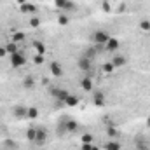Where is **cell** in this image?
Segmentation results:
<instances>
[{
  "label": "cell",
  "instance_id": "obj_1",
  "mask_svg": "<svg viewBox=\"0 0 150 150\" xmlns=\"http://www.w3.org/2000/svg\"><path fill=\"white\" fill-rule=\"evenodd\" d=\"M25 65H26L25 54H21L19 51L14 52V54H11V67H12V68H21V67H25Z\"/></svg>",
  "mask_w": 150,
  "mask_h": 150
},
{
  "label": "cell",
  "instance_id": "obj_2",
  "mask_svg": "<svg viewBox=\"0 0 150 150\" xmlns=\"http://www.w3.org/2000/svg\"><path fill=\"white\" fill-rule=\"evenodd\" d=\"M108 38H110V35H108L105 30H96V32L93 33V40H94L96 45H103V47H105V44L108 42Z\"/></svg>",
  "mask_w": 150,
  "mask_h": 150
},
{
  "label": "cell",
  "instance_id": "obj_3",
  "mask_svg": "<svg viewBox=\"0 0 150 150\" xmlns=\"http://www.w3.org/2000/svg\"><path fill=\"white\" fill-rule=\"evenodd\" d=\"M51 93L59 100V103H65V100L70 96V93H68L67 89H58V87H52V89H51Z\"/></svg>",
  "mask_w": 150,
  "mask_h": 150
},
{
  "label": "cell",
  "instance_id": "obj_4",
  "mask_svg": "<svg viewBox=\"0 0 150 150\" xmlns=\"http://www.w3.org/2000/svg\"><path fill=\"white\" fill-rule=\"evenodd\" d=\"M80 87H82L84 91H87V93H91V91L94 89V84H93V79H91V75H86V77L80 80Z\"/></svg>",
  "mask_w": 150,
  "mask_h": 150
},
{
  "label": "cell",
  "instance_id": "obj_5",
  "mask_svg": "<svg viewBox=\"0 0 150 150\" xmlns=\"http://www.w3.org/2000/svg\"><path fill=\"white\" fill-rule=\"evenodd\" d=\"M19 11H21L23 14H35V12H37V5L26 2V4H21V5H19Z\"/></svg>",
  "mask_w": 150,
  "mask_h": 150
},
{
  "label": "cell",
  "instance_id": "obj_6",
  "mask_svg": "<svg viewBox=\"0 0 150 150\" xmlns=\"http://www.w3.org/2000/svg\"><path fill=\"white\" fill-rule=\"evenodd\" d=\"M77 65H79V68H80L82 72H86V74H89V72H91V67H93V65H91V58H80Z\"/></svg>",
  "mask_w": 150,
  "mask_h": 150
},
{
  "label": "cell",
  "instance_id": "obj_7",
  "mask_svg": "<svg viewBox=\"0 0 150 150\" xmlns=\"http://www.w3.org/2000/svg\"><path fill=\"white\" fill-rule=\"evenodd\" d=\"M105 101H107V96L103 94V91H96L94 96H93V103H94L96 107H103Z\"/></svg>",
  "mask_w": 150,
  "mask_h": 150
},
{
  "label": "cell",
  "instance_id": "obj_8",
  "mask_svg": "<svg viewBox=\"0 0 150 150\" xmlns=\"http://www.w3.org/2000/svg\"><path fill=\"white\" fill-rule=\"evenodd\" d=\"M79 129V122L75 119H67L65 120V131L67 133H75Z\"/></svg>",
  "mask_w": 150,
  "mask_h": 150
},
{
  "label": "cell",
  "instance_id": "obj_9",
  "mask_svg": "<svg viewBox=\"0 0 150 150\" xmlns=\"http://www.w3.org/2000/svg\"><path fill=\"white\" fill-rule=\"evenodd\" d=\"M45 140H47V131H44V129H37V136H35V145L42 147V145L45 143Z\"/></svg>",
  "mask_w": 150,
  "mask_h": 150
},
{
  "label": "cell",
  "instance_id": "obj_10",
  "mask_svg": "<svg viewBox=\"0 0 150 150\" xmlns=\"http://www.w3.org/2000/svg\"><path fill=\"white\" fill-rule=\"evenodd\" d=\"M54 2H56V7L59 11H70V9H74V4L70 0H54Z\"/></svg>",
  "mask_w": 150,
  "mask_h": 150
},
{
  "label": "cell",
  "instance_id": "obj_11",
  "mask_svg": "<svg viewBox=\"0 0 150 150\" xmlns=\"http://www.w3.org/2000/svg\"><path fill=\"white\" fill-rule=\"evenodd\" d=\"M49 68H51V74L54 75V77H61V75H63V67H61L58 61H52Z\"/></svg>",
  "mask_w": 150,
  "mask_h": 150
},
{
  "label": "cell",
  "instance_id": "obj_12",
  "mask_svg": "<svg viewBox=\"0 0 150 150\" xmlns=\"http://www.w3.org/2000/svg\"><path fill=\"white\" fill-rule=\"evenodd\" d=\"M32 47L35 49V52H37V54H45V51H47L45 44H44V42H40V40H33V42H32Z\"/></svg>",
  "mask_w": 150,
  "mask_h": 150
},
{
  "label": "cell",
  "instance_id": "obj_13",
  "mask_svg": "<svg viewBox=\"0 0 150 150\" xmlns=\"http://www.w3.org/2000/svg\"><path fill=\"white\" fill-rule=\"evenodd\" d=\"M105 47H107V51H110V52H115L117 49H119V40L117 38H108V42L105 44Z\"/></svg>",
  "mask_w": 150,
  "mask_h": 150
},
{
  "label": "cell",
  "instance_id": "obj_14",
  "mask_svg": "<svg viewBox=\"0 0 150 150\" xmlns=\"http://www.w3.org/2000/svg\"><path fill=\"white\" fill-rule=\"evenodd\" d=\"M26 113H28V108L26 107H16L14 108V117H18V119H26Z\"/></svg>",
  "mask_w": 150,
  "mask_h": 150
},
{
  "label": "cell",
  "instance_id": "obj_15",
  "mask_svg": "<svg viewBox=\"0 0 150 150\" xmlns=\"http://www.w3.org/2000/svg\"><path fill=\"white\" fill-rule=\"evenodd\" d=\"M23 87H25V89H33V87H35V79H33L32 75H26L25 80H23Z\"/></svg>",
  "mask_w": 150,
  "mask_h": 150
},
{
  "label": "cell",
  "instance_id": "obj_16",
  "mask_svg": "<svg viewBox=\"0 0 150 150\" xmlns=\"http://www.w3.org/2000/svg\"><path fill=\"white\" fill-rule=\"evenodd\" d=\"M79 101H80V98H79V96L70 94V96L65 100V105H68V107H77V105H79Z\"/></svg>",
  "mask_w": 150,
  "mask_h": 150
},
{
  "label": "cell",
  "instance_id": "obj_17",
  "mask_svg": "<svg viewBox=\"0 0 150 150\" xmlns=\"http://www.w3.org/2000/svg\"><path fill=\"white\" fill-rule=\"evenodd\" d=\"M112 65L115 67V68H119V67H124V65H126V58H124V56H113Z\"/></svg>",
  "mask_w": 150,
  "mask_h": 150
},
{
  "label": "cell",
  "instance_id": "obj_18",
  "mask_svg": "<svg viewBox=\"0 0 150 150\" xmlns=\"http://www.w3.org/2000/svg\"><path fill=\"white\" fill-rule=\"evenodd\" d=\"M18 47H19V44H16V42H9V44H5V51H7V54H14V52H18Z\"/></svg>",
  "mask_w": 150,
  "mask_h": 150
},
{
  "label": "cell",
  "instance_id": "obj_19",
  "mask_svg": "<svg viewBox=\"0 0 150 150\" xmlns=\"http://www.w3.org/2000/svg\"><path fill=\"white\" fill-rule=\"evenodd\" d=\"M105 150H120V143L117 140H110L108 143H105Z\"/></svg>",
  "mask_w": 150,
  "mask_h": 150
},
{
  "label": "cell",
  "instance_id": "obj_20",
  "mask_svg": "<svg viewBox=\"0 0 150 150\" xmlns=\"http://www.w3.org/2000/svg\"><path fill=\"white\" fill-rule=\"evenodd\" d=\"M35 136H37V129L30 127V129L26 131V140H28L30 143H35Z\"/></svg>",
  "mask_w": 150,
  "mask_h": 150
},
{
  "label": "cell",
  "instance_id": "obj_21",
  "mask_svg": "<svg viewBox=\"0 0 150 150\" xmlns=\"http://www.w3.org/2000/svg\"><path fill=\"white\" fill-rule=\"evenodd\" d=\"M115 70V67L112 65V61H108V63H103V67H101V72L103 74H107V75H110Z\"/></svg>",
  "mask_w": 150,
  "mask_h": 150
},
{
  "label": "cell",
  "instance_id": "obj_22",
  "mask_svg": "<svg viewBox=\"0 0 150 150\" xmlns=\"http://www.w3.org/2000/svg\"><path fill=\"white\" fill-rule=\"evenodd\" d=\"M37 117H38V108H35V107H28L26 119H37Z\"/></svg>",
  "mask_w": 150,
  "mask_h": 150
},
{
  "label": "cell",
  "instance_id": "obj_23",
  "mask_svg": "<svg viewBox=\"0 0 150 150\" xmlns=\"http://www.w3.org/2000/svg\"><path fill=\"white\" fill-rule=\"evenodd\" d=\"M58 23H59L61 26H65V25L70 23V18H68L67 14H59V16H58Z\"/></svg>",
  "mask_w": 150,
  "mask_h": 150
},
{
  "label": "cell",
  "instance_id": "obj_24",
  "mask_svg": "<svg viewBox=\"0 0 150 150\" xmlns=\"http://www.w3.org/2000/svg\"><path fill=\"white\" fill-rule=\"evenodd\" d=\"M23 40H25V33H23V32H16V33L12 35V42H16V44L23 42Z\"/></svg>",
  "mask_w": 150,
  "mask_h": 150
},
{
  "label": "cell",
  "instance_id": "obj_25",
  "mask_svg": "<svg viewBox=\"0 0 150 150\" xmlns=\"http://www.w3.org/2000/svg\"><path fill=\"white\" fill-rule=\"evenodd\" d=\"M107 133H108V136H110V138H119V136H120V131H119L117 127H108V131H107Z\"/></svg>",
  "mask_w": 150,
  "mask_h": 150
},
{
  "label": "cell",
  "instance_id": "obj_26",
  "mask_svg": "<svg viewBox=\"0 0 150 150\" xmlns=\"http://www.w3.org/2000/svg\"><path fill=\"white\" fill-rule=\"evenodd\" d=\"M80 142L82 143H93V134L91 133H84L82 138H80Z\"/></svg>",
  "mask_w": 150,
  "mask_h": 150
},
{
  "label": "cell",
  "instance_id": "obj_27",
  "mask_svg": "<svg viewBox=\"0 0 150 150\" xmlns=\"http://www.w3.org/2000/svg\"><path fill=\"white\" fill-rule=\"evenodd\" d=\"M140 28H142L143 32H150V21L149 19H142V21H140Z\"/></svg>",
  "mask_w": 150,
  "mask_h": 150
},
{
  "label": "cell",
  "instance_id": "obj_28",
  "mask_svg": "<svg viewBox=\"0 0 150 150\" xmlns=\"http://www.w3.org/2000/svg\"><path fill=\"white\" fill-rule=\"evenodd\" d=\"M33 63L35 65H42L44 63V54H35L33 56Z\"/></svg>",
  "mask_w": 150,
  "mask_h": 150
},
{
  "label": "cell",
  "instance_id": "obj_29",
  "mask_svg": "<svg viewBox=\"0 0 150 150\" xmlns=\"http://www.w3.org/2000/svg\"><path fill=\"white\" fill-rule=\"evenodd\" d=\"M38 25H40V19H38V18H32V19H30V26H32V28H37Z\"/></svg>",
  "mask_w": 150,
  "mask_h": 150
},
{
  "label": "cell",
  "instance_id": "obj_30",
  "mask_svg": "<svg viewBox=\"0 0 150 150\" xmlns=\"http://www.w3.org/2000/svg\"><path fill=\"white\" fill-rule=\"evenodd\" d=\"M93 149V143H82L80 145V150H91Z\"/></svg>",
  "mask_w": 150,
  "mask_h": 150
},
{
  "label": "cell",
  "instance_id": "obj_31",
  "mask_svg": "<svg viewBox=\"0 0 150 150\" xmlns=\"http://www.w3.org/2000/svg\"><path fill=\"white\" fill-rule=\"evenodd\" d=\"M7 51H5V45H0V58H5Z\"/></svg>",
  "mask_w": 150,
  "mask_h": 150
},
{
  "label": "cell",
  "instance_id": "obj_32",
  "mask_svg": "<svg viewBox=\"0 0 150 150\" xmlns=\"http://www.w3.org/2000/svg\"><path fill=\"white\" fill-rule=\"evenodd\" d=\"M103 7H105V11H107V12L110 11V5H108V2H105V4H103Z\"/></svg>",
  "mask_w": 150,
  "mask_h": 150
},
{
  "label": "cell",
  "instance_id": "obj_33",
  "mask_svg": "<svg viewBox=\"0 0 150 150\" xmlns=\"http://www.w3.org/2000/svg\"><path fill=\"white\" fill-rule=\"evenodd\" d=\"M145 124H147V127H149V129H150V115H149V117H147V122H145Z\"/></svg>",
  "mask_w": 150,
  "mask_h": 150
},
{
  "label": "cell",
  "instance_id": "obj_34",
  "mask_svg": "<svg viewBox=\"0 0 150 150\" xmlns=\"http://www.w3.org/2000/svg\"><path fill=\"white\" fill-rule=\"evenodd\" d=\"M16 2H18L19 5H21V4H26V0H16Z\"/></svg>",
  "mask_w": 150,
  "mask_h": 150
},
{
  "label": "cell",
  "instance_id": "obj_35",
  "mask_svg": "<svg viewBox=\"0 0 150 150\" xmlns=\"http://www.w3.org/2000/svg\"><path fill=\"white\" fill-rule=\"evenodd\" d=\"M140 150H149V147H147V145H145V147L142 145V147H140Z\"/></svg>",
  "mask_w": 150,
  "mask_h": 150
},
{
  "label": "cell",
  "instance_id": "obj_36",
  "mask_svg": "<svg viewBox=\"0 0 150 150\" xmlns=\"http://www.w3.org/2000/svg\"><path fill=\"white\" fill-rule=\"evenodd\" d=\"M91 150H100V149H98V147H94V145H93V149H91Z\"/></svg>",
  "mask_w": 150,
  "mask_h": 150
}]
</instances>
